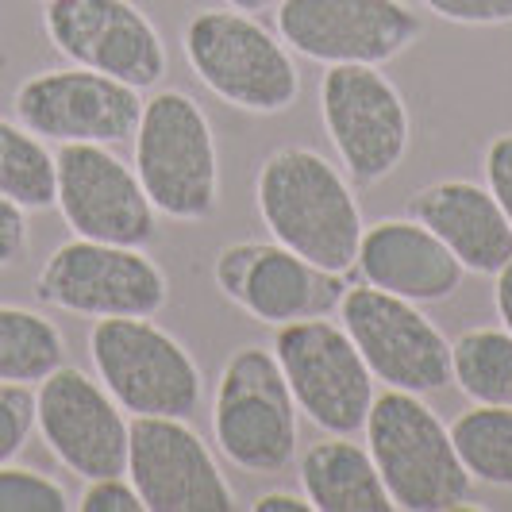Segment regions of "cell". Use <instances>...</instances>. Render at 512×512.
<instances>
[{
	"instance_id": "6da1fadb",
	"label": "cell",
	"mask_w": 512,
	"mask_h": 512,
	"mask_svg": "<svg viewBox=\"0 0 512 512\" xmlns=\"http://www.w3.org/2000/svg\"><path fill=\"white\" fill-rule=\"evenodd\" d=\"M255 205L270 239L320 270L351 274L362 239V205L351 178L312 147H278L255 178Z\"/></svg>"
},
{
	"instance_id": "7a4b0ae2",
	"label": "cell",
	"mask_w": 512,
	"mask_h": 512,
	"mask_svg": "<svg viewBox=\"0 0 512 512\" xmlns=\"http://www.w3.org/2000/svg\"><path fill=\"white\" fill-rule=\"evenodd\" d=\"M362 432L393 509L451 512L470 501L474 478L455 451L451 428L424 393L385 389L374 397Z\"/></svg>"
},
{
	"instance_id": "3957f363",
	"label": "cell",
	"mask_w": 512,
	"mask_h": 512,
	"mask_svg": "<svg viewBox=\"0 0 512 512\" xmlns=\"http://www.w3.org/2000/svg\"><path fill=\"white\" fill-rule=\"evenodd\" d=\"M181 51L208 93L239 112L278 116L293 108L301 93V70L293 62V51L278 31H270L251 12H193L181 31Z\"/></svg>"
},
{
	"instance_id": "277c9868",
	"label": "cell",
	"mask_w": 512,
	"mask_h": 512,
	"mask_svg": "<svg viewBox=\"0 0 512 512\" xmlns=\"http://www.w3.org/2000/svg\"><path fill=\"white\" fill-rule=\"evenodd\" d=\"M135 174L158 216L201 224L220 205V151L205 108L181 89L143 101L135 128Z\"/></svg>"
},
{
	"instance_id": "5b68a950",
	"label": "cell",
	"mask_w": 512,
	"mask_h": 512,
	"mask_svg": "<svg viewBox=\"0 0 512 512\" xmlns=\"http://www.w3.org/2000/svg\"><path fill=\"white\" fill-rule=\"evenodd\" d=\"M212 443L247 474H282L297 462L301 412L274 351H231L212 393Z\"/></svg>"
},
{
	"instance_id": "8992f818",
	"label": "cell",
	"mask_w": 512,
	"mask_h": 512,
	"mask_svg": "<svg viewBox=\"0 0 512 512\" xmlns=\"http://www.w3.org/2000/svg\"><path fill=\"white\" fill-rule=\"evenodd\" d=\"M89 359L101 385L131 416L189 420L205 401V378L185 343L154 316H104L89 328Z\"/></svg>"
},
{
	"instance_id": "52a82bcc",
	"label": "cell",
	"mask_w": 512,
	"mask_h": 512,
	"mask_svg": "<svg viewBox=\"0 0 512 512\" xmlns=\"http://www.w3.org/2000/svg\"><path fill=\"white\" fill-rule=\"evenodd\" d=\"M320 120L351 185H382L409 154L412 116L382 66H324Z\"/></svg>"
},
{
	"instance_id": "ba28073f",
	"label": "cell",
	"mask_w": 512,
	"mask_h": 512,
	"mask_svg": "<svg viewBox=\"0 0 512 512\" xmlns=\"http://www.w3.org/2000/svg\"><path fill=\"white\" fill-rule=\"evenodd\" d=\"M274 359L282 366L297 412L324 436L362 432L374 405V374L362 362L355 339L328 316L282 324L274 335Z\"/></svg>"
},
{
	"instance_id": "9c48e42d",
	"label": "cell",
	"mask_w": 512,
	"mask_h": 512,
	"mask_svg": "<svg viewBox=\"0 0 512 512\" xmlns=\"http://www.w3.org/2000/svg\"><path fill=\"white\" fill-rule=\"evenodd\" d=\"M35 301L89 320L104 316H158L170 301L162 266L143 247L66 239L54 247L35 278Z\"/></svg>"
},
{
	"instance_id": "30bf717a",
	"label": "cell",
	"mask_w": 512,
	"mask_h": 512,
	"mask_svg": "<svg viewBox=\"0 0 512 512\" xmlns=\"http://www.w3.org/2000/svg\"><path fill=\"white\" fill-rule=\"evenodd\" d=\"M339 324L355 339L374 382L405 393H439L451 385V343L424 316V305L401 301L374 285H347Z\"/></svg>"
},
{
	"instance_id": "8fae6325",
	"label": "cell",
	"mask_w": 512,
	"mask_h": 512,
	"mask_svg": "<svg viewBox=\"0 0 512 512\" xmlns=\"http://www.w3.org/2000/svg\"><path fill=\"white\" fill-rule=\"evenodd\" d=\"M54 208L77 239L120 247L158 239V212L135 166L101 143H62L54 151Z\"/></svg>"
},
{
	"instance_id": "7c38bea8",
	"label": "cell",
	"mask_w": 512,
	"mask_h": 512,
	"mask_svg": "<svg viewBox=\"0 0 512 512\" xmlns=\"http://www.w3.org/2000/svg\"><path fill=\"white\" fill-rule=\"evenodd\" d=\"M274 31L320 66H385L420 39L405 0H278Z\"/></svg>"
},
{
	"instance_id": "4fadbf2b",
	"label": "cell",
	"mask_w": 512,
	"mask_h": 512,
	"mask_svg": "<svg viewBox=\"0 0 512 512\" xmlns=\"http://www.w3.org/2000/svg\"><path fill=\"white\" fill-rule=\"evenodd\" d=\"M12 112L27 131L47 143H101L116 147L135 139L143 93L85 66L43 70L20 81Z\"/></svg>"
},
{
	"instance_id": "5bb4252c",
	"label": "cell",
	"mask_w": 512,
	"mask_h": 512,
	"mask_svg": "<svg viewBox=\"0 0 512 512\" xmlns=\"http://www.w3.org/2000/svg\"><path fill=\"white\" fill-rule=\"evenodd\" d=\"M212 278L231 305L270 328L308 316H332L351 285L343 274L312 266L278 239L228 243L212 262Z\"/></svg>"
},
{
	"instance_id": "9a60e30c",
	"label": "cell",
	"mask_w": 512,
	"mask_h": 512,
	"mask_svg": "<svg viewBox=\"0 0 512 512\" xmlns=\"http://www.w3.org/2000/svg\"><path fill=\"white\" fill-rule=\"evenodd\" d=\"M35 428L54 459L81 482L128 474L131 420L101 378L58 366L35 389Z\"/></svg>"
},
{
	"instance_id": "2e32d148",
	"label": "cell",
	"mask_w": 512,
	"mask_h": 512,
	"mask_svg": "<svg viewBox=\"0 0 512 512\" xmlns=\"http://www.w3.org/2000/svg\"><path fill=\"white\" fill-rule=\"evenodd\" d=\"M43 31L70 66L116 77L139 93L170 70L158 27L131 0H47Z\"/></svg>"
},
{
	"instance_id": "e0dca14e",
	"label": "cell",
	"mask_w": 512,
	"mask_h": 512,
	"mask_svg": "<svg viewBox=\"0 0 512 512\" xmlns=\"http://www.w3.org/2000/svg\"><path fill=\"white\" fill-rule=\"evenodd\" d=\"M128 478L147 512H231L235 493L208 443L178 416H131Z\"/></svg>"
},
{
	"instance_id": "ac0fdd59",
	"label": "cell",
	"mask_w": 512,
	"mask_h": 512,
	"mask_svg": "<svg viewBox=\"0 0 512 512\" xmlns=\"http://www.w3.org/2000/svg\"><path fill=\"white\" fill-rule=\"evenodd\" d=\"M462 262L451 247L412 216H393L362 228L355 270L347 282H366L412 305H439L462 289Z\"/></svg>"
},
{
	"instance_id": "d6986e66",
	"label": "cell",
	"mask_w": 512,
	"mask_h": 512,
	"mask_svg": "<svg viewBox=\"0 0 512 512\" xmlns=\"http://www.w3.org/2000/svg\"><path fill=\"white\" fill-rule=\"evenodd\" d=\"M409 216L451 247L466 274L493 278L512 258V224L486 185L443 178L409 197Z\"/></svg>"
},
{
	"instance_id": "ffe728a7",
	"label": "cell",
	"mask_w": 512,
	"mask_h": 512,
	"mask_svg": "<svg viewBox=\"0 0 512 512\" xmlns=\"http://www.w3.org/2000/svg\"><path fill=\"white\" fill-rule=\"evenodd\" d=\"M301 493L312 512H389L393 501L370 451L351 436H324L308 443L297 459Z\"/></svg>"
},
{
	"instance_id": "44dd1931",
	"label": "cell",
	"mask_w": 512,
	"mask_h": 512,
	"mask_svg": "<svg viewBox=\"0 0 512 512\" xmlns=\"http://www.w3.org/2000/svg\"><path fill=\"white\" fill-rule=\"evenodd\" d=\"M66 362V335L51 316L0 305V382L39 385Z\"/></svg>"
},
{
	"instance_id": "7402d4cb",
	"label": "cell",
	"mask_w": 512,
	"mask_h": 512,
	"mask_svg": "<svg viewBox=\"0 0 512 512\" xmlns=\"http://www.w3.org/2000/svg\"><path fill=\"white\" fill-rule=\"evenodd\" d=\"M451 382L474 405H512L509 328H466L451 343Z\"/></svg>"
},
{
	"instance_id": "603a6c76",
	"label": "cell",
	"mask_w": 512,
	"mask_h": 512,
	"mask_svg": "<svg viewBox=\"0 0 512 512\" xmlns=\"http://www.w3.org/2000/svg\"><path fill=\"white\" fill-rule=\"evenodd\" d=\"M0 197L27 212L54 208V151L8 116H0Z\"/></svg>"
},
{
	"instance_id": "cb8c5ba5",
	"label": "cell",
	"mask_w": 512,
	"mask_h": 512,
	"mask_svg": "<svg viewBox=\"0 0 512 512\" xmlns=\"http://www.w3.org/2000/svg\"><path fill=\"white\" fill-rule=\"evenodd\" d=\"M451 439L474 482L512 489V405H474L451 424Z\"/></svg>"
},
{
	"instance_id": "d4e9b609",
	"label": "cell",
	"mask_w": 512,
	"mask_h": 512,
	"mask_svg": "<svg viewBox=\"0 0 512 512\" xmlns=\"http://www.w3.org/2000/svg\"><path fill=\"white\" fill-rule=\"evenodd\" d=\"M74 509L70 493L51 474L4 462L0 466V512H66Z\"/></svg>"
},
{
	"instance_id": "484cf974",
	"label": "cell",
	"mask_w": 512,
	"mask_h": 512,
	"mask_svg": "<svg viewBox=\"0 0 512 512\" xmlns=\"http://www.w3.org/2000/svg\"><path fill=\"white\" fill-rule=\"evenodd\" d=\"M35 432V389L20 382H0V466L16 462Z\"/></svg>"
},
{
	"instance_id": "4316f807",
	"label": "cell",
	"mask_w": 512,
	"mask_h": 512,
	"mask_svg": "<svg viewBox=\"0 0 512 512\" xmlns=\"http://www.w3.org/2000/svg\"><path fill=\"white\" fill-rule=\"evenodd\" d=\"M428 12L459 27H505L512 24V0H424Z\"/></svg>"
},
{
	"instance_id": "83f0119b",
	"label": "cell",
	"mask_w": 512,
	"mask_h": 512,
	"mask_svg": "<svg viewBox=\"0 0 512 512\" xmlns=\"http://www.w3.org/2000/svg\"><path fill=\"white\" fill-rule=\"evenodd\" d=\"M77 512H143V497L131 486L128 474H108L93 478L77 497Z\"/></svg>"
},
{
	"instance_id": "f1b7e54d",
	"label": "cell",
	"mask_w": 512,
	"mask_h": 512,
	"mask_svg": "<svg viewBox=\"0 0 512 512\" xmlns=\"http://www.w3.org/2000/svg\"><path fill=\"white\" fill-rule=\"evenodd\" d=\"M482 174H486V189L497 197V205L505 208L512 224V131H501L486 143Z\"/></svg>"
},
{
	"instance_id": "f546056e",
	"label": "cell",
	"mask_w": 512,
	"mask_h": 512,
	"mask_svg": "<svg viewBox=\"0 0 512 512\" xmlns=\"http://www.w3.org/2000/svg\"><path fill=\"white\" fill-rule=\"evenodd\" d=\"M27 247H31V224H27V208L16 201L0 197V270L24 262Z\"/></svg>"
},
{
	"instance_id": "4dcf8cb0",
	"label": "cell",
	"mask_w": 512,
	"mask_h": 512,
	"mask_svg": "<svg viewBox=\"0 0 512 512\" xmlns=\"http://www.w3.org/2000/svg\"><path fill=\"white\" fill-rule=\"evenodd\" d=\"M255 512H312L305 493H289V489H270V493H262L255 497Z\"/></svg>"
},
{
	"instance_id": "1f68e13d",
	"label": "cell",
	"mask_w": 512,
	"mask_h": 512,
	"mask_svg": "<svg viewBox=\"0 0 512 512\" xmlns=\"http://www.w3.org/2000/svg\"><path fill=\"white\" fill-rule=\"evenodd\" d=\"M493 308H497L501 328L512 332V258L493 274Z\"/></svg>"
},
{
	"instance_id": "d6a6232c",
	"label": "cell",
	"mask_w": 512,
	"mask_h": 512,
	"mask_svg": "<svg viewBox=\"0 0 512 512\" xmlns=\"http://www.w3.org/2000/svg\"><path fill=\"white\" fill-rule=\"evenodd\" d=\"M228 8L258 16V12H270V8H278V0H228Z\"/></svg>"
},
{
	"instance_id": "836d02e7",
	"label": "cell",
	"mask_w": 512,
	"mask_h": 512,
	"mask_svg": "<svg viewBox=\"0 0 512 512\" xmlns=\"http://www.w3.org/2000/svg\"><path fill=\"white\" fill-rule=\"evenodd\" d=\"M43 4H47V0H43Z\"/></svg>"
}]
</instances>
